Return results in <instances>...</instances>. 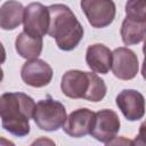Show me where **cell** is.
<instances>
[{"label":"cell","mask_w":146,"mask_h":146,"mask_svg":"<svg viewBox=\"0 0 146 146\" xmlns=\"http://www.w3.org/2000/svg\"><path fill=\"white\" fill-rule=\"evenodd\" d=\"M35 103L23 92H6L0 96V117L2 128L17 137L30 132L29 120L33 116Z\"/></svg>","instance_id":"obj_1"},{"label":"cell","mask_w":146,"mask_h":146,"mask_svg":"<svg viewBox=\"0 0 146 146\" xmlns=\"http://www.w3.org/2000/svg\"><path fill=\"white\" fill-rule=\"evenodd\" d=\"M48 8V34L56 40L59 49L68 51L74 49L83 38V27L73 11L65 5L56 3Z\"/></svg>","instance_id":"obj_2"},{"label":"cell","mask_w":146,"mask_h":146,"mask_svg":"<svg viewBox=\"0 0 146 146\" xmlns=\"http://www.w3.org/2000/svg\"><path fill=\"white\" fill-rule=\"evenodd\" d=\"M62 91L70 98H84L90 102H100L106 95V84L96 73L71 70L64 73L60 82Z\"/></svg>","instance_id":"obj_3"},{"label":"cell","mask_w":146,"mask_h":146,"mask_svg":"<svg viewBox=\"0 0 146 146\" xmlns=\"http://www.w3.org/2000/svg\"><path fill=\"white\" fill-rule=\"evenodd\" d=\"M32 117L41 130L56 131L64 125L67 116L64 105L60 102L48 97L35 104Z\"/></svg>","instance_id":"obj_4"},{"label":"cell","mask_w":146,"mask_h":146,"mask_svg":"<svg viewBox=\"0 0 146 146\" xmlns=\"http://www.w3.org/2000/svg\"><path fill=\"white\" fill-rule=\"evenodd\" d=\"M81 8L92 27L108 26L115 18V3L113 0H81Z\"/></svg>","instance_id":"obj_5"},{"label":"cell","mask_w":146,"mask_h":146,"mask_svg":"<svg viewBox=\"0 0 146 146\" xmlns=\"http://www.w3.org/2000/svg\"><path fill=\"white\" fill-rule=\"evenodd\" d=\"M120 130V119L112 110H100L95 113L90 135L97 140L108 144Z\"/></svg>","instance_id":"obj_6"},{"label":"cell","mask_w":146,"mask_h":146,"mask_svg":"<svg viewBox=\"0 0 146 146\" xmlns=\"http://www.w3.org/2000/svg\"><path fill=\"white\" fill-rule=\"evenodd\" d=\"M24 32L33 36H43L48 33L49 11L40 2H31L24 8Z\"/></svg>","instance_id":"obj_7"},{"label":"cell","mask_w":146,"mask_h":146,"mask_svg":"<svg viewBox=\"0 0 146 146\" xmlns=\"http://www.w3.org/2000/svg\"><path fill=\"white\" fill-rule=\"evenodd\" d=\"M113 74L120 80L133 79L139 70L137 55L125 47L116 48L112 52V65Z\"/></svg>","instance_id":"obj_8"},{"label":"cell","mask_w":146,"mask_h":146,"mask_svg":"<svg viewBox=\"0 0 146 146\" xmlns=\"http://www.w3.org/2000/svg\"><path fill=\"white\" fill-rule=\"evenodd\" d=\"M21 76L23 81L35 88L47 86L52 79V68L48 63L42 59H29L21 70Z\"/></svg>","instance_id":"obj_9"},{"label":"cell","mask_w":146,"mask_h":146,"mask_svg":"<svg viewBox=\"0 0 146 146\" xmlns=\"http://www.w3.org/2000/svg\"><path fill=\"white\" fill-rule=\"evenodd\" d=\"M116 105L129 121H137L144 116V96L133 89H124L116 96Z\"/></svg>","instance_id":"obj_10"},{"label":"cell","mask_w":146,"mask_h":146,"mask_svg":"<svg viewBox=\"0 0 146 146\" xmlns=\"http://www.w3.org/2000/svg\"><path fill=\"white\" fill-rule=\"evenodd\" d=\"M95 113L88 108H79L73 111L62 127L64 132L71 137L80 138L90 133L94 123Z\"/></svg>","instance_id":"obj_11"},{"label":"cell","mask_w":146,"mask_h":146,"mask_svg":"<svg viewBox=\"0 0 146 146\" xmlns=\"http://www.w3.org/2000/svg\"><path fill=\"white\" fill-rule=\"evenodd\" d=\"M86 62L96 73L106 74L112 65V51L102 43H95L87 48Z\"/></svg>","instance_id":"obj_12"},{"label":"cell","mask_w":146,"mask_h":146,"mask_svg":"<svg viewBox=\"0 0 146 146\" xmlns=\"http://www.w3.org/2000/svg\"><path fill=\"white\" fill-rule=\"evenodd\" d=\"M24 7L16 0H8L0 7V27L14 30L23 22Z\"/></svg>","instance_id":"obj_13"},{"label":"cell","mask_w":146,"mask_h":146,"mask_svg":"<svg viewBox=\"0 0 146 146\" xmlns=\"http://www.w3.org/2000/svg\"><path fill=\"white\" fill-rule=\"evenodd\" d=\"M42 36H33L25 32L17 35L15 41L16 51L18 55L26 59H34L42 51Z\"/></svg>","instance_id":"obj_14"},{"label":"cell","mask_w":146,"mask_h":146,"mask_svg":"<svg viewBox=\"0 0 146 146\" xmlns=\"http://www.w3.org/2000/svg\"><path fill=\"white\" fill-rule=\"evenodd\" d=\"M146 21H138L125 17L121 26V36L125 46L137 44L145 39Z\"/></svg>","instance_id":"obj_15"},{"label":"cell","mask_w":146,"mask_h":146,"mask_svg":"<svg viewBox=\"0 0 146 146\" xmlns=\"http://www.w3.org/2000/svg\"><path fill=\"white\" fill-rule=\"evenodd\" d=\"M125 14L128 18L146 21V0H128Z\"/></svg>","instance_id":"obj_16"},{"label":"cell","mask_w":146,"mask_h":146,"mask_svg":"<svg viewBox=\"0 0 146 146\" xmlns=\"http://www.w3.org/2000/svg\"><path fill=\"white\" fill-rule=\"evenodd\" d=\"M6 60V50H5V47L2 46V43L0 42V64L5 63Z\"/></svg>","instance_id":"obj_17"},{"label":"cell","mask_w":146,"mask_h":146,"mask_svg":"<svg viewBox=\"0 0 146 146\" xmlns=\"http://www.w3.org/2000/svg\"><path fill=\"white\" fill-rule=\"evenodd\" d=\"M2 79H3V71H2V68L0 67V82L2 81Z\"/></svg>","instance_id":"obj_18"}]
</instances>
